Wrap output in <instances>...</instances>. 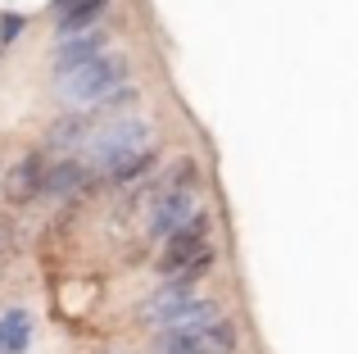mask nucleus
Segmentation results:
<instances>
[{
  "instance_id": "nucleus-5",
  "label": "nucleus",
  "mask_w": 358,
  "mask_h": 354,
  "mask_svg": "<svg viewBox=\"0 0 358 354\" xmlns=\"http://www.w3.org/2000/svg\"><path fill=\"white\" fill-rule=\"evenodd\" d=\"M191 213H195V191L191 186H168V191H159L155 209H150V236H159V241L173 236Z\"/></svg>"
},
{
  "instance_id": "nucleus-1",
  "label": "nucleus",
  "mask_w": 358,
  "mask_h": 354,
  "mask_svg": "<svg viewBox=\"0 0 358 354\" xmlns=\"http://www.w3.org/2000/svg\"><path fill=\"white\" fill-rule=\"evenodd\" d=\"M145 146H150V118H109L105 127H91V136L82 141V150H87L82 164L109 177L118 164H127Z\"/></svg>"
},
{
  "instance_id": "nucleus-10",
  "label": "nucleus",
  "mask_w": 358,
  "mask_h": 354,
  "mask_svg": "<svg viewBox=\"0 0 358 354\" xmlns=\"http://www.w3.org/2000/svg\"><path fill=\"white\" fill-rule=\"evenodd\" d=\"M32 346V313L27 309H0V354H23Z\"/></svg>"
},
{
  "instance_id": "nucleus-2",
  "label": "nucleus",
  "mask_w": 358,
  "mask_h": 354,
  "mask_svg": "<svg viewBox=\"0 0 358 354\" xmlns=\"http://www.w3.org/2000/svg\"><path fill=\"white\" fill-rule=\"evenodd\" d=\"M127 73H131V64L122 59V55H96L91 64L64 73L59 96L73 100V105H100L105 96H114V91L127 87Z\"/></svg>"
},
{
  "instance_id": "nucleus-7",
  "label": "nucleus",
  "mask_w": 358,
  "mask_h": 354,
  "mask_svg": "<svg viewBox=\"0 0 358 354\" xmlns=\"http://www.w3.org/2000/svg\"><path fill=\"white\" fill-rule=\"evenodd\" d=\"M87 177L91 169L82 160H73V155H64L59 164H45V173H41V200H69V195H78L82 186H87Z\"/></svg>"
},
{
  "instance_id": "nucleus-11",
  "label": "nucleus",
  "mask_w": 358,
  "mask_h": 354,
  "mask_svg": "<svg viewBox=\"0 0 358 354\" xmlns=\"http://www.w3.org/2000/svg\"><path fill=\"white\" fill-rule=\"evenodd\" d=\"M105 9H109V0H73L64 14H55V32L59 36H78V32H87Z\"/></svg>"
},
{
  "instance_id": "nucleus-12",
  "label": "nucleus",
  "mask_w": 358,
  "mask_h": 354,
  "mask_svg": "<svg viewBox=\"0 0 358 354\" xmlns=\"http://www.w3.org/2000/svg\"><path fill=\"white\" fill-rule=\"evenodd\" d=\"M155 164H159V155L145 146V150H141V155H131L127 164H118V169L109 173V182H118V186H131V182H141L145 173H155Z\"/></svg>"
},
{
  "instance_id": "nucleus-8",
  "label": "nucleus",
  "mask_w": 358,
  "mask_h": 354,
  "mask_svg": "<svg viewBox=\"0 0 358 354\" xmlns=\"http://www.w3.org/2000/svg\"><path fill=\"white\" fill-rule=\"evenodd\" d=\"M45 155L41 150H27L23 160L14 164V169L5 173V200L9 204H32L36 191H41V173H45Z\"/></svg>"
},
{
  "instance_id": "nucleus-6",
  "label": "nucleus",
  "mask_w": 358,
  "mask_h": 354,
  "mask_svg": "<svg viewBox=\"0 0 358 354\" xmlns=\"http://www.w3.org/2000/svg\"><path fill=\"white\" fill-rule=\"evenodd\" d=\"M105 32L100 27H87V32L78 36H59V45H55V78H64V73L82 69V64H91L96 55H105Z\"/></svg>"
},
{
  "instance_id": "nucleus-3",
  "label": "nucleus",
  "mask_w": 358,
  "mask_h": 354,
  "mask_svg": "<svg viewBox=\"0 0 358 354\" xmlns=\"http://www.w3.org/2000/svg\"><path fill=\"white\" fill-rule=\"evenodd\" d=\"M236 323L231 318H209L191 327H164L150 341V354H231L236 350Z\"/></svg>"
},
{
  "instance_id": "nucleus-14",
  "label": "nucleus",
  "mask_w": 358,
  "mask_h": 354,
  "mask_svg": "<svg viewBox=\"0 0 358 354\" xmlns=\"http://www.w3.org/2000/svg\"><path fill=\"white\" fill-rule=\"evenodd\" d=\"M69 5H73V0H50V14H64Z\"/></svg>"
},
{
  "instance_id": "nucleus-4",
  "label": "nucleus",
  "mask_w": 358,
  "mask_h": 354,
  "mask_svg": "<svg viewBox=\"0 0 358 354\" xmlns=\"http://www.w3.org/2000/svg\"><path fill=\"white\" fill-rule=\"evenodd\" d=\"M209 227H213V218L195 209L191 218H186L182 227L173 232V236H164V255H159V264H155V268H159L164 277L182 273V268L191 264V259L200 255V250H209Z\"/></svg>"
},
{
  "instance_id": "nucleus-9",
  "label": "nucleus",
  "mask_w": 358,
  "mask_h": 354,
  "mask_svg": "<svg viewBox=\"0 0 358 354\" xmlns=\"http://www.w3.org/2000/svg\"><path fill=\"white\" fill-rule=\"evenodd\" d=\"M100 118L91 114V109H78V114H59L50 123V136H45V141L55 146V150H69V146H82L91 136V127H96Z\"/></svg>"
},
{
  "instance_id": "nucleus-13",
  "label": "nucleus",
  "mask_w": 358,
  "mask_h": 354,
  "mask_svg": "<svg viewBox=\"0 0 358 354\" xmlns=\"http://www.w3.org/2000/svg\"><path fill=\"white\" fill-rule=\"evenodd\" d=\"M23 27H27L23 14H0V50H5V45H14Z\"/></svg>"
}]
</instances>
